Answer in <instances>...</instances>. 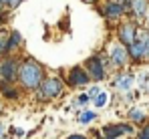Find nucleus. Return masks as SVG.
Wrapping results in <instances>:
<instances>
[{
    "label": "nucleus",
    "mask_w": 149,
    "mask_h": 139,
    "mask_svg": "<svg viewBox=\"0 0 149 139\" xmlns=\"http://www.w3.org/2000/svg\"><path fill=\"white\" fill-rule=\"evenodd\" d=\"M129 6L135 12V16H143L147 12V0H129Z\"/></svg>",
    "instance_id": "10"
},
{
    "label": "nucleus",
    "mask_w": 149,
    "mask_h": 139,
    "mask_svg": "<svg viewBox=\"0 0 149 139\" xmlns=\"http://www.w3.org/2000/svg\"><path fill=\"white\" fill-rule=\"evenodd\" d=\"M147 28H149V16H147Z\"/></svg>",
    "instance_id": "23"
},
{
    "label": "nucleus",
    "mask_w": 149,
    "mask_h": 139,
    "mask_svg": "<svg viewBox=\"0 0 149 139\" xmlns=\"http://www.w3.org/2000/svg\"><path fill=\"white\" fill-rule=\"evenodd\" d=\"M93 119H95V113H91V111H85V113L79 115V121L81 123H91Z\"/></svg>",
    "instance_id": "15"
},
{
    "label": "nucleus",
    "mask_w": 149,
    "mask_h": 139,
    "mask_svg": "<svg viewBox=\"0 0 149 139\" xmlns=\"http://www.w3.org/2000/svg\"><path fill=\"white\" fill-rule=\"evenodd\" d=\"M85 71H87V75H89L91 79H95V81L105 79V67H103V61H101L99 54H93V57H89V59L85 61Z\"/></svg>",
    "instance_id": "2"
},
{
    "label": "nucleus",
    "mask_w": 149,
    "mask_h": 139,
    "mask_svg": "<svg viewBox=\"0 0 149 139\" xmlns=\"http://www.w3.org/2000/svg\"><path fill=\"white\" fill-rule=\"evenodd\" d=\"M0 75H2L4 81H14L16 75H18V63L12 61V59L2 61V65H0Z\"/></svg>",
    "instance_id": "6"
},
{
    "label": "nucleus",
    "mask_w": 149,
    "mask_h": 139,
    "mask_svg": "<svg viewBox=\"0 0 149 139\" xmlns=\"http://www.w3.org/2000/svg\"><path fill=\"white\" fill-rule=\"evenodd\" d=\"M89 81H91V77L87 75V71L81 69V67H74V69H71V73H69V79H67L69 87H81V85H87Z\"/></svg>",
    "instance_id": "4"
},
{
    "label": "nucleus",
    "mask_w": 149,
    "mask_h": 139,
    "mask_svg": "<svg viewBox=\"0 0 149 139\" xmlns=\"http://www.w3.org/2000/svg\"><path fill=\"white\" fill-rule=\"evenodd\" d=\"M127 6H129V2H117V0H115V2H109V4L105 6L103 12H105L107 18H119V16L125 12Z\"/></svg>",
    "instance_id": "8"
},
{
    "label": "nucleus",
    "mask_w": 149,
    "mask_h": 139,
    "mask_svg": "<svg viewBox=\"0 0 149 139\" xmlns=\"http://www.w3.org/2000/svg\"><path fill=\"white\" fill-rule=\"evenodd\" d=\"M20 2H24V0H6V4H8L10 8H16V6H18Z\"/></svg>",
    "instance_id": "18"
},
{
    "label": "nucleus",
    "mask_w": 149,
    "mask_h": 139,
    "mask_svg": "<svg viewBox=\"0 0 149 139\" xmlns=\"http://www.w3.org/2000/svg\"><path fill=\"white\" fill-rule=\"evenodd\" d=\"M107 99H109V97H107V93H97V95H95V105H97V107H105V103H107Z\"/></svg>",
    "instance_id": "14"
},
{
    "label": "nucleus",
    "mask_w": 149,
    "mask_h": 139,
    "mask_svg": "<svg viewBox=\"0 0 149 139\" xmlns=\"http://www.w3.org/2000/svg\"><path fill=\"white\" fill-rule=\"evenodd\" d=\"M61 91H63V81L56 79V77L47 79V81L40 83V95H42L45 99H52V97H56Z\"/></svg>",
    "instance_id": "3"
},
{
    "label": "nucleus",
    "mask_w": 149,
    "mask_h": 139,
    "mask_svg": "<svg viewBox=\"0 0 149 139\" xmlns=\"http://www.w3.org/2000/svg\"><path fill=\"white\" fill-rule=\"evenodd\" d=\"M129 117H131L133 121H143V119H145V113H143V111H139V109H133V111L129 113Z\"/></svg>",
    "instance_id": "16"
},
{
    "label": "nucleus",
    "mask_w": 149,
    "mask_h": 139,
    "mask_svg": "<svg viewBox=\"0 0 149 139\" xmlns=\"http://www.w3.org/2000/svg\"><path fill=\"white\" fill-rule=\"evenodd\" d=\"M131 85H133V77L131 75H123V77H117L115 79V87L119 91H129Z\"/></svg>",
    "instance_id": "11"
},
{
    "label": "nucleus",
    "mask_w": 149,
    "mask_h": 139,
    "mask_svg": "<svg viewBox=\"0 0 149 139\" xmlns=\"http://www.w3.org/2000/svg\"><path fill=\"white\" fill-rule=\"evenodd\" d=\"M8 52V32L0 30V54Z\"/></svg>",
    "instance_id": "13"
},
{
    "label": "nucleus",
    "mask_w": 149,
    "mask_h": 139,
    "mask_svg": "<svg viewBox=\"0 0 149 139\" xmlns=\"http://www.w3.org/2000/svg\"><path fill=\"white\" fill-rule=\"evenodd\" d=\"M20 43H22V34H20L18 30H14V32L8 34V50H14Z\"/></svg>",
    "instance_id": "12"
},
{
    "label": "nucleus",
    "mask_w": 149,
    "mask_h": 139,
    "mask_svg": "<svg viewBox=\"0 0 149 139\" xmlns=\"http://www.w3.org/2000/svg\"><path fill=\"white\" fill-rule=\"evenodd\" d=\"M2 4H6V0H0V6H2Z\"/></svg>",
    "instance_id": "21"
},
{
    "label": "nucleus",
    "mask_w": 149,
    "mask_h": 139,
    "mask_svg": "<svg viewBox=\"0 0 149 139\" xmlns=\"http://www.w3.org/2000/svg\"><path fill=\"white\" fill-rule=\"evenodd\" d=\"M97 93H99V87H93V89H91V93H89V97H95Z\"/></svg>",
    "instance_id": "19"
},
{
    "label": "nucleus",
    "mask_w": 149,
    "mask_h": 139,
    "mask_svg": "<svg viewBox=\"0 0 149 139\" xmlns=\"http://www.w3.org/2000/svg\"><path fill=\"white\" fill-rule=\"evenodd\" d=\"M16 77L20 79V83L24 87H28V89H38L40 83H42V67L38 63H34L32 59H28L24 65L18 67V75Z\"/></svg>",
    "instance_id": "1"
},
{
    "label": "nucleus",
    "mask_w": 149,
    "mask_h": 139,
    "mask_svg": "<svg viewBox=\"0 0 149 139\" xmlns=\"http://www.w3.org/2000/svg\"><path fill=\"white\" fill-rule=\"evenodd\" d=\"M135 34H137V26L133 22H125L121 28H119V41H121V45H131V43H135Z\"/></svg>",
    "instance_id": "5"
},
{
    "label": "nucleus",
    "mask_w": 149,
    "mask_h": 139,
    "mask_svg": "<svg viewBox=\"0 0 149 139\" xmlns=\"http://www.w3.org/2000/svg\"><path fill=\"white\" fill-rule=\"evenodd\" d=\"M109 57H111V61H113V65H117V67H123L125 63H127V48L123 45H113L109 48Z\"/></svg>",
    "instance_id": "7"
},
{
    "label": "nucleus",
    "mask_w": 149,
    "mask_h": 139,
    "mask_svg": "<svg viewBox=\"0 0 149 139\" xmlns=\"http://www.w3.org/2000/svg\"><path fill=\"white\" fill-rule=\"evenodd\" d=\"M77 103H79V105H87V103H89V95H85V93H83V95H79Z\"/></svg>",
    "instance_id": "17"
},
{
    "label": "nucleus",
    "mask_w": 149,
    "mask_h": 139,
    "mask_svg": "<svg viewBox=\"0 0 149 139\" xmlns=\"http://www.w3.org/2000/svg\"><path fill=\"white\" fill-rule=\"evenodd\" d=\"M117 2H129V0H117Z\"/></svg>",
    "instance_id": "22"
},
{
    "label": "nucleus",
    "mask_w": 149,
    "mask_h": 139,
    "mask_svg": "<svg viewBox=\"0 0 149 139\" xmlns=\"http://www.w3.org/2000/svg\"><path fill=\"white\" fill-rule=\"evenodd\" d=\"M71 139H85V137H81V135H73Z\"/></svg>",
    "instance_id": "20"
},
{
    "label": "nucleus",
    "mask_w": 149,
    "mask_h": 139,
    "mask_svg": "<svg viewBox=\"0 0 149 139\" xmlns=\"http://www.w3.org/2000/svg\"><path fill=\"white\" fill-rule=\"evenodd\" d=\"M131 125H111V127H105V135L107 137H119L123 133H131Z\"/></svg>",
    "instance_id": "9"
}]
</instances>
